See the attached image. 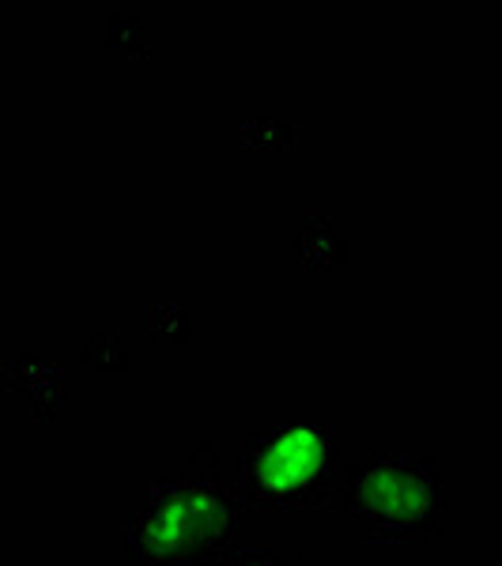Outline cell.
Returning <instances> with one entry per match:
<instances>
[{"instance_id": "6da1fadb", "label": "cell", "mask_w": 502, "mask_h": 566, "mask_svg": "<svg viewBox=\"0 0 502 566\" xmlns=\"http://www.w3.org/2000/svg\"><path fill=\"white\" fill-rule=\"evenodd\" d=\"M245 499L200 450L125 517L122 566H223L242 552Z\"/></svg>"}, {"instance_id": "7a4b0ae2", "label": "cell", "mask_w": 502, "mask_h": 566, "mask_svg": "<svg viewBox=\"0 0 502 566\" xmlns=\"http://www.w3.org/2000/svg\"><path fill=\"white\" fill-rule=\"evenodd\" d=\"M453 472L423 450H370L344 464L341 514L370 544H419L450 522Z\"/></svg>"}, {"instance_id": "3957f363", "label": "cell", "mask_w": 502, "mask_h": 566, "mask_svg": "<svg viewBox=\"0 0 502 566\" xmlns=\"http://www.w3.org/2000/svg\"><path fill=\"white\" fill-rule=\"evenodd\" d=\"M239 491L264 514H322L341 506L344 461L325 419H264L242 434Z\"/></svg>"}, {"instance_id": "277c9868", "label": "cell", "mask_w": 502, "mask_h": 566, "mask_svg": "<svg viewBox=\"0 0 502 566\" xmlns=\"http://www.w3.org/2000/svg\"><path fill=\"white\" fill-rule=\"evenodd\" d=\"M223 566H295L287 555L272 552V547H242L234 559H227Z\"/></svg>"}]
</instances>
